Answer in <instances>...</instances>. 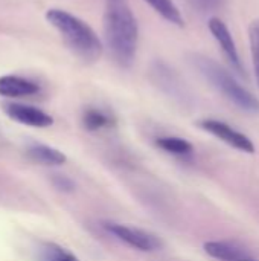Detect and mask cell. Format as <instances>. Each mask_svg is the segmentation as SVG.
<instances>
[{
    "label": "cell",
    "instance_id": "cell-1",
    "mask_svg": "<svg viewBox=\"0 0 259 261\" xmlns=\"http://www.w3.org/2000/svg\"><path fill=\"white\" fill-rule=\"evenodd\" d=\"M104 38L114 61L122 67H130L137 52L139 24L127 0H107Z\"/></svg>",
    "mask_w": 259,
    "mask_h": 261
},
{
    "label": "cell",
    "instance_id": "cell-2",
    "mask_svg": "<svg viewBox=\"0 0 259 261\" xmlns=\"http://www.w3.org/2000/svg\"><path fill=\"white\" fill-rule=\"evenodd\" d=\"M46 20L60 32L67 47L78 58L85 63H95L99 60L102 55V43L84 20L60 8L47 9Z\"/></svg>",
    "mask_w": 259,
    "mask_h": 261
},
{
    "label": "cell",
    "instance_id": "cell-3",
    "mask_svg": "<svg viewBox=\"0 0 259 261\" xmlns=\"http://www.w3.org/2000/svg\"><path fill=\"white\" fill-rule=\"evenodd\" d=\"M189 63L214 89H217L235 107L247 113H259L258 98L253 93H250L246 87H243L237 81V78L220 63L203 54H191Z\"/></svg>",
    "mask_w": 259,
    "mask_h": 261
},
{
    "label": "cell",
    "instance_id": "cell-4",
    "mask_svg": "<svg viewBox=\"0 0 259 261\" xmlns=\"http://www.w3.org/2000/svg\"><path fill=\"white\" fill-rule=\"evenodd\" d=\"M104 228L118 240H121L122 243L137 251L156 252L163 248L162 240L156 234H151L145 229L128 226V225H121V223H104Z\"/></svg>",
    "mask_w": 259,
    "mask_h": 261
},
{
    "label": "cell",
    "instance_id": "cell-5",
    "mask_svg": "<svg viewBox=\"0 0 259 261\" xmlns=\"http://www.w3.org/2000/svg\"><path fill=\"white\" fill-rule=\"evenodd\" d=\"M197 125L208 132L209 135L218 138L220 141H223L224 144L231 145L232 148L243 151V153H255V144L252 142V139L249 136H246L244 133L235 130L232 125L220 121V119H202L197 122Z\"/></svg>",
    "mask_w": 259,
    "mask_h": 261
},
{
    "label": "cell",
    "instance_id": "cell-6",
    "mask_svg": "<svg viewBox=\"0 0 259 261\" xmlns=\"http://www.w3.org/2000/svg\"><path fill=\"white\" fill-rule=\"evenodd\" d=\"M209 31H211V34L214 35V38L218 41V44H220V47H221V50H223L226 60L231 63V66H232L238 73H241V75L244 76V75H246V69H244V64H243V61H241V57H240V54H238L237 44H235V41H234V37H232V34H231L227 24H226L221 18L212 17V18L209 20Z\"/></svg>",
    "mask_w": 259,
    "mask_h": 261
},
{
    "label": "cell",
    "instance_id": "cell-7",
    "mask_svg": "<svg viewBox=\"0 0 259 261\" xmlns=\"http://www.w3.org/2000/svg\"><path fill=\"white\" fill-rule=\"evenodd\" d=\"M3 110L12 121L20 122L23 125L44 128L53 124V118L49 113L34 106L20 104V102H8L3 106Z\"/></svg>",
    "mask_w": 259,
    "mask_h": 261
},
{
    "label": "cell",
    "instance_id": "cell-8",
    "mask_svg": "<svg viewBox=\"0 0 259 261\" xmlns=\"http://www.w3.org/2000/svg\"><path fill=\"white\" fill-rule=\"evenodd\" d=\"M40 92V86L27 78L18 75L0 76V96L5 98H24Z\"/></svg>",
    "mask_w": 259,
    "mask_h": 261
},
{
    "label": "cell",
    "instance_id": "cell-9",
    "mask_svg": "<svg viewBox=\"0 0 259 261\" xmlns=\"http://www.w3.org/2000/svg\"><path fill=\"white\" fill-rule=\"evenodd\" d=\"M26 153L34 162L41 165H63L67 162V156L63 151L44 144L31 145Z\"/></svg>",
    "mask_w": 259,
    "mask_h": 261
},
{
    "label": "cell",
    "instance_id": "cell-10",
    "mask_svg": "<svg viewBox=\"0 0 259 261\" xmlns=\"http://www.w3.org/2000/svg\"><path fill=\"white\" fill-rule=\"evenodd\" d=\"M205 252L220 261H238L247 255L243 249L227 242H206Z\"/></svg>",
    "mask_w": 259,
    "mask_h": 261
},
{
    "label": "cell",
    "instance_id": "cell-11",
    "mask_svg": "<svg viewBox=\"0 0 259 261\" xmlns=\"http://www.w3.org/2000/svg\"><path fill=\"white\" fill-rule=\"evenodd\" d=\"M35 252L38 261H79L75 254L53 242H40Z\"/></svg>",
    "mask_w": 259,
    "mask_h": 261
},
{
    "label": "cell",
    "instance_id": "cell-12",
    "mask_svg": "<svg viewBox=\"0 0 259 261\" xmlns=\"http://www.w3.org/2000/svg\"><path fill=\"white\" fill-rule=\"evenodd\" d=\"M82 125L89 132H99L114 125V118L96 107H89L82 113Z\"/></svg>",
    "mask_w": 259,
    "mask_h": 261
},
{
    "label": "cell",
    "instance_id": "cell-13",
    "mask_svg": "<svg viewBox=\"0 0 259 261\" xmlns=\"http://www.w3.org/2000/svg\"><path fill=\"white\" fill-rule=\"evenodd\" d=\"M160 17H163L166 21L183 28L185 26V20L182 12L179 11V8L176 6V3L172 0H145Z\"/></svg>",
    "mask_w": 259,
    "mask_h": 261
},
{
    "label": "cell",
    "instance_id": "cell-14",
    "mask_svg": "<svg viewBox=\"0 0 259 261\" xmlns=\"http://www.w3.org/2000/svg\"><path fill=\"white\" fill-rule=\"evenodd\" d=\"M153 72H154V75L157 76L159 83H160L168 92H171V93H174V95H183V86H182L179 76L174 73V70H171V69L168 67V64L157 61V63L154 64V70H153Z\"/></svg>",
    "mask_w": 259,
    "mask_h": 261
},
{
    "label": "cell",
    "instance_id": "cell-15",
    "mask_svg": "<svg viewBox=\"0 0 259 261\" xmlns=\"http://www.w3.org/2000/svg\"><path fill=\"white\" fill-rule=\"evenodd\" d=\"M156 145L163 151L176 156H188L194 151V147L189 141L177 136H162L156 139Z\"/></svg>",
    "mask_w": 259,
    "mask_h": 261
},
{
    "label": "cell",
    "instance_id": "cell-16",
    "mask_svg": "<svg viewBox=\"0 0 259 261\" xmlns=\"http://www.w3.org/2000/svg\"><path fill=\"white\" fill-rule=\"evenodd\" d=\"M249 43H250L255 76H256V83L259 86V18L253 20L249 26Z\"/></svg>",
    "mask_w": 259,
    "mask_h": 261
},
{
    "label": "cell",
    "instance_id": "cell-17",
    "mask_svg": "<svg viewBox=\"0 0 259 261\" xmlns=\"http://www.w3.org/2000/svg\"><path fill=\"white\" fill-rule=\"evenodd\" d=\"M189 3L200 12H214L221 6L223 0H189Z\"/></svg>",
    "mask_w": 259,
    "mask_h": 261
},
{
    "label": "cell",
    "instance_id": "cell-18",
    "mask_svg": "<svg viewBox=\"0 0 259 261\" xmlns=\"http://www.w3.org/2000/svg\"><path fill=\"white\" fill-rule=\"evenodd\" d=\"M53 184H55L56 188L64 190V191H72V190L75 188V187H73V182H72L70 179L64 177V176H56V177L53 179Z\"/></svg>",
    "mask_w": 259,
    "mask_h": 261
},
{
    "label": "cell",
    "instance_id": "cell-19",
    "mask_svg": "<svg viewBox=\"0 0 259 261\" xmlns=\"http://www.w3.org/2000/svg\"><path fill=\"white\" fill-rule=\"evenodd\" d=\"M238 261H255V260H253V258H250L249 255H246L244 258H241V260H238Z\"/></svg>",
    "mask_w": 259,
    "mask_h": 261
}]
</instances>
